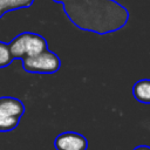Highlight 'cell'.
<instances>
[{
	"label": "cell",
	"instance_id": "6da1fadb",
	"mask_svg": "<svg viewBox=\"0 0 150 150\" xmlns=\"http://www.w3.org/2000/svg\"><path fill=\"white\" fill-rule=\"evenodd\" d=\"M70 22L81 30L105 35L123 28L129 11L116 0H62Z\"/></svg>",
	"mask_w": 150,
	"mask_h": 150
},
{
	"label": "cell",
	"instance_id": "7a4b0ae2",
	"mask_svg": "<svg viewBox=\"0 0 150 150\" xmlns=\"http://www.w3.org/2000/svg\"><path fill=\"white\" fill-rule=\"evenodd\" d=\"M25 112L23 103L15 97H0V131H11L19 124L20 117Z\"/></svg>",
	"mask_w": 150,
	"mask_h": 150
},
{
	"label": "cell",
	"instance_id": "3957f363",
	"mask_svg": "<svg viewBox=\"0 0 150 150\" xmlns=\"http://www.w3.org/2000/svg\"><path fill=\"white\" fill-rule=\"evenodd\" d=\"M22 67L28 73L54 74L60 69L61 60L55 53L47 49L36 56L23 57L22 59Z\"/></svg>",
	"mask_w": 150,
	"mask_h": 150
},
{
	"label": "cell",
	"instance_id": "277c9868",
	"mask_svg": "<svg viewBox=\"0 0 150 150\" xmlns=\"http://www.w3.org/2000/svg\"><path fill=\"white\" fill-rule=\"evenodd\" d=\"M54 146L56 150H87L88 141L79 132L66 131L56 136Z\"/></svg>",
	"mask_w": 150,
	"mask_h": 150
},
{
	"label": "cell",
	"instance_id": "5b68a950",
	"mask_svg": "<svg viewBox=\"0 0 150 150\" xmlns=\"http://www.w3.org/2000/svg\"><path fill=\"white\" fill-rule=\"evenodd\" d=\"M48 49L47 41L43 36L36 34V33H27V40H26V56L25 57H32L36 56L45 50Z\"/></svg>",
	"mask_w": 150,
	"mask_h": 150
},
{
	"label": "cell",
	"instance_id": "8992f818",
	"mask_svg": "<svg viewBox=\"0 0 150 150\" xmlns=\"http://www.w3.org/2000/svg\"><path fill=\"white\" fill-rule=\"evenodd\" d=\"M132 95L136 101L144 104H150V79L137 81L132 87Z\"/></svg>",
	"mask_w": 150,
	"mask_h": 150
},
{
	"label": "cell",
	"instance_id": "52a82bcc",
	"mask_svg": "<svg viewBox=\"0 0 150 150\" xmlns=\"http://www.w3.org/2000/svg\"><path fill=\"white\" fill-rule=\"evenodd\" d=\"M27 33H21L18 36H15L8 45L9 52L13 56V59H23L26 56V40H27Z\"/></svg>",
	"mask_w": 150,
	"mask_h": 150
},
{
	"label": "cell",
	"instance_id": "ba28073f",
	"mask_svg": "<svg viewBox=\"0 0 150 150\" xmlns=\"http://www.w3.org/2000/svg\"><path fill=\"white\" fill-rule=\"evenodd\" d=\"M34 0H0V13L29 7Z\"/></svg>",
	"mask_w": 150,
	"mask_h": 150
},
{
	"label": "cell",
	"instance_id": "9c48e42d",
	"mask_svg": "<svg viewBox=\"0 0 150 150\" xmlns=\"http://www.w3.org/2000/svg\"><path fill=\"white\" fill-rule=\"evenodd\" d=\"M13 61V56L9 52L8 45L0 42V68L8 66Z\"/></svg>",
	"mask_w": 150,
	"mask_h": 150
},
{
	"label": "cell",
	"instance_id": "30bf717a",
	"mask_svg": "<svg viewBox=\"0 0 150 150\" xmlns=\"http://www.w3.org/2000/svg\"><path fill=\"white\" fill-rule=\"evenodd\" d=\"M134 150H150V146H148V145H138Z\"/></svg>",
	"mask_w": 150,
	"mask_h": 150
},
{
	"label": "cell",
	"instance_id": "8fae6325",
	"mask_svg": "<svg viewBox=\"0 0 150 150\" xmlns=\"http://www.w3.org/2000/svg\"><path fill=\"white\" fill-rule=\"evenodd\" d=\"M54 2H57V4H61L62 2V0H53Z\"/></svg>",
	"mask_w": 150,
	"mask_h": 150
},
{
	"label": "cell",
	"instance_id": "7c38bea8",
	"mask_svg": "<svg viewBox=\"0 0 150 150\" xmlns=\"http://www.w3.org/2000/svg\"><path fill=\"white\" fill-rule=\"evenodd\" d=\"M2 15H4V14H2V13H0V18H1V16H2Z\"/></svg>",
	"mask_w": 150,
	"mask_h": 150
}]
</instances>
